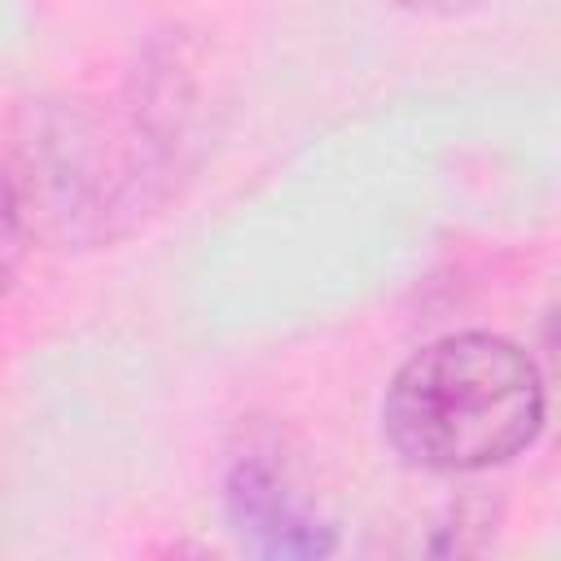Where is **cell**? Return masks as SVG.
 <instances>
[{
    "label": "cell",
    "mask_w": 561,
    "mask_h": 561,
    "mask_svg": "<svg viewBox=\"0 0 561 561\" xmlns=\"http://www.w3.org/2000/svg\"><path fill=\"white\" fill-rule=\"evenodd\" d=\"M228 513L241 535H250L272 557H320L333 548V535L316 526L298 500L263 465H237L228 478Z\"/></svg>",
    "instance_id": "cell-2"
},
{
    "label": "cell",
    "mask_w": 561,
    "mask_h": 561,
    "mask_svg": "<svg viewBox=\"0 0 561 561\" xmlns=\"http://www.w3.org/2000/svg\"><path fill=\"white\" fill-rule=\"evenodd\" d=\"M403 4H425V9H456V4H473V0H403Z\"/></svg>",
    "instance_id": "cell-4"
},
{
    "label": "cell",
    "mask_w": 561,
    "mask_h": 561,
    "mask_svg": "<svg viewBox=\"0 0 561 561\" xmlns=\"http://www.w3.org/2000/svg\"><path fill=\"white\" fill-rule=\"evenodd\" d=\"M22 245H26V232H22V206H18L13 188L0 180V294H4V289L13 285V276H18Z\"/></svg>",
    "instance_id": "cell-3"
},
{
    "label": "cell",
    "mask_w": 561,
    "mask_h": 561,
    "mask_svg": "<svg viewBox=\"0 0 561 561\" xmlns=\"http://www.w3.org/2000/svg\"><path fill=\"white\" fill-rule=\"evenodd\" d=\"M381 421L408 465L473 473L535 443L543 425V381L535 359L508 337L451 333L394 373Z\"/></svg>",
    "instance_id": "cell-1"
}]
</instances>
